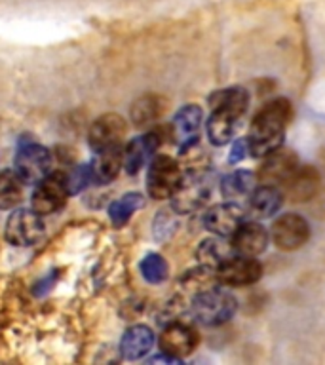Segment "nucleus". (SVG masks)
<instances>
[{"mask_svg": "<svg viewBox=\"0 0 325 365\" xmlns=\"http://www.w3.org/2000/svg\"><path fill=\"white\" fill-rule=\"evenodd\" d=\"M291 114L293 107L285 97H276L257 110L251 120L249 135L245 137L251 158H264L274 148L284 145L285 128L289 124Z\"/></svg>", "mask_w": 325, "mask_h": 365, "instance_id": "f257e3e1", "label": "nucleus"}, {"mask_svg": "<svg viewBox=\"0 0 325 365\" xmlns=\"http://www.w3.org/2000/svg\"><path fill=\"white\" fill-rule=\"evenodd\" d=\"M236 310H238L236 297L221 289L219 285L194 295L192 304H190L192 318L205 327H217V325L227 324L234 318Z\"/></svg>", "mask_w": 325, "mask_h": 365, "instance_id": "f03ea898", "label": "nucleus"}, {"mask_svg": "<svg viewBox=\"0 0 325 365\" xmlns=\"http://www.w3.org/2000/svg\"><path fill=\"white\" fill-rule=\"evenodd\" d=\"M213 190V179L205 171H188L182 175L179 187L171 196V207L175 213L188 215L194 211L202 210L211 198Z\"/></svg>", "mask_w": 325, "mask_h": 365, "instance_id": "7ed1b4c3", "label": "nucleus"}, {"mask_svg": "<svg viewBox=\"0 0 325 365\" xmlns=\"http://www.w3.org/2000/svg\"><path fill=\"white\" fill-rule=\"evenodd\" d=\"M181 164L171 156H154L148 168L147 188L154 200H167L179 187L182 179Z\"/></svg>", "mask_w": 325, "mask_h": 365, "instance_id": "20e7f679", "label": "nucleus"}, {"mask_svg": "<svg viewBox=\"0 0 325 365\" xmlns=\"http://www.w3.org/2000/svg\"><path fill=\"white\" fill-rule=\"evenodd\" d=\"M310 240V225L299 213H284L270 227V242L282 251H296Z\"/></svg>", "mask_w": 325, "mask_h": 365, "instance_id": "39448f33", "label": "nucleus"}, {"mask_svg": "<svg viewBox=\"0 0 325 365\" xmlns=\"http://www.w3.org/2000/svg\"><path fill=\"white\" fill-rule=\"evenodd\" d=\"M46 227L42 215L34 210H16L6 221V240L11 245L29 247L44 238Z\"/></svg>", "mask_w": 325, "mask_h": 365, "instance_id": "423d86ee", "label": "nucleus"}, {"mask_svg": "<svg viewBox=\"0 0 325 365\" xmlns=\"http://www.w3.org/2000/svg\"><path fill=\"white\" fill-rule=\"evenodd\" d=\"M16 173L21 177L25 185H36L46 175L51 173V154L50 150L36 143L21 145L16 154Z\"/></svg>", "mask_w": 325, "mask_h": 365, "instance_id": "0eeeda50", "label": "nucleus"}, {"mask_svg": "<svg viewBox=\"0 0 325 365\" xmlns=\"http://www.w3.org/2000/svg\"><path fill=\"white\" fill-rule=\"evenodd\" d=\"M67 177L61 173H50L34 185L33 210L38 215H51L65 205L68 198Z\"/></svg>", "mask_w": 325, "mask_h": 365, "instance_id": "6e6552de", "label": "nucleus"}, {"mask_svg": "<svg viewBox=\"0 0 325 365\" xmlns=\"http://www.w3.org/2000/svg\"><path fill=\"white\" fill-rule=\"evenodd\" d=\"M299 156L291 148H285L284 145L274 148L262 158L259 170H257V182L261 185H270V187H282V182L296 170Z\"/></svg>", "mask_w": 325, "mask_h": 365, "instance_id": "1a4fd4ad", "label": "nucleus"}, {"mask_svg": "<svg viewBox=\"0 0 325 365\" xmlns=\"http://www.w3.org/2000/svg\"><path fill=\"white\" fill-rule=\"evenodd\" d=\"M219 285L244 287L253 285L262 278V264L257 257L232 255L225 264L217 268Z\"/></svg>", "mask_w": 325, "mask_h": 365, "instance_id": "9d476101", "label": "nucleus"}, {"mask_svg": "<svg viewBox=\"0 0 325 365\" xmlns=\"http://www.w3.org/2000/svg\"><path fill=\"white\" fill-rule=\"evenodd\" d=\"M202 118L204 113L198 105H185L171 120V137L181 154L187 153L188 148H194V145L198 143Z\"/></svg>", "mask_w": 325, "mask_h": 365, "instance_id": "9b49d317", "label": "nucleus"}, {"mask_svg": "<svg viewBox=\"0 0 325 365\" xmlns=\"http://www.w3.org/2000/svg\"><path fill=\"white\" fill-rule=\"evenodd\" d=\"M245 221V207L236 202H222V204L211 205L204 213V227L215 236L230 238L239 225Z\"/></svg>", "mask_w": 325, "mask_h": 365, "instance_id": "f8f14e48", "label": "nucleus"}, {"mask_svg": "<svg viewBox=\"0 0 325 365\" xmlns=\"http://www.w3.org/2000/svg\"><path fill=\"white\" fill-rule=\"evenodd\" d=\"M319 185H321L319 171L314 165L299 164L296 170L282 182V192H284V198H287L289 202L304 204L318 194Z\"/></svg>", "mask_w": 325, "mask_h": 365, "instance_id": "ddd939ff", "label": "nucleus"}, {"mask_svg": "<svg viewBox=\"0 0 325 365\" xmlns=\"http://www.w3.org/2000/svg\"><path fill=\"white\" fill-rule=\"evenodd\" d=\"M200 342L198 331L182 322H171L160 335V350L167 356L182 359L196 350Z\"/></svg>", "mask_w": 325, "mask_h": 365, "instance_id": "4468645a", "label": "nucleus"}, {"mask_svg": "<svg viewBox=\"0 0 325 365\" xmlns=\"http://www.w3.org/2000/svg\"><path fill=\"white\" fill-rule=\"evenodd\" d=\"M232 242L234 253L236 255H247V257H259L264 253L270 244V232L262 227L261 221H244L239 228L230 236Z\"/></svg>", "mask_w": 325, "mask_h": 365, "instance_id": "2eb2a0df", "label": "nucleus"}, {"mask_svg": "<svg viewBox=\"0 0 325 365\" xmlns=\"http://www.w3.org/2000/svg\"><path fill=\"white\" fill-rule=\"evenodd\" d=\"M125 135V122L118 114H103L91 124L90 133H88V141L90 147L99 153L108 147H116Z\"/></svg>", "mask_w": 325, "mask_h": 365, "instance_id": "dca6fc26", "label": "nucleus"}, {"mask_svg": "<svg viewBox=\"0 0 325 365\" xmlns=\"http://www.w3.org/2000/svg\"><path fill=\"white\" fill-rule=\"evenodd\" d=\"M282 204H284L282 188L261 185V187H255V190L247 196L245 215H249L255 221H264V219L276 215Z\"/></svg>", "mask_w": 325, "mask_h": 365, "instance_id": "f3484780", "label": "nucleus"}, {"mask_svg": "<svg viewBox=\"0 0 325 365\" xmlns=\"http://www.w3.org/2000/svg\"><path fill=\"white\" fill-rule=\"evenodd\" d=\"M160 133L158 131H150L147 135H141L130 141L124 147V168L128 173H137L143 165L147 164L148 158L156 153L160 147Z\"/></svg>", "mask_w": 325, "mask_h": 365, "instance_id": "a211bd4d", "label": "nucleus"}, {"mask_svg": "<svg viewBox=\"0 0 325 365\" xmlns=\"http://www.w3.org/2000/svg\"><path fill=\"white\" fill-rule=\"evenodd\" d=\"M122 168H124V147L122 145L99 150L96 160H93V164L90 165L93 181L101 182V185L113 181Z\"/></svg>", "mask_w": 325, "mask_h": 365, "instance_id": "6ab92c4d", "label": "nucleus"}, {"mask_svg": "<svg viewBox=\"0 0 325 365\" xmlns=\"http://www.w3.org/2000/svg\"><path fill=\"white\" fill-rule=\"evenodd\" d=\"M154 346V333L147 325H133L120 341V352L125 359L145 358Z\"/></svg>", "mask_w": 325, "mask_h": 365, "instance_id": "aec40b11", "label": "nucleus"}, {"mask_svg": "<svg viewBox=\"0 0 325 365\" xmlns=\"http://www.w3.org/2000/svg\"><path fill=\"white\" fill-rule=\"evenodd\" d=\"M232 255H236V253H234L230 238L215 236V234H213V238L202 240L198 245V250H196V257H198L200 264L215 268V270L221 267V264H225Z\"/></svg>", "mask_w": 325, "mask_h": 365, "instance_id": "412c9836", "label": "nucleus"}, {"mask_svg": "<svg viewBox=\"0 0 325 365\" xmlns=\"http://www.w3.org/2000/svg\"><path fill=\"white\" fill-rule=\"evenodd\" d=\"M238 120L239 118H236L234 114L227 113L222 108H211L210 118L205 122V130H207V137H210L211 145L225 147V145L232 141Z\"/></svg>", "mask_w": 325, "mask_h": 365, "instance_id": "4be33fe9", "label": "nucleus"}, {"mask_svg": "<svg viewBox=\"0 0 325 365\" xmlns=\"http://www.w3.org/2000/svg\"><path fill=\"white\" fill-rule=\"evenodd\" d=\"M211 108H222L227 113L234 114L236 118H242L249 105V91L242 86H232L225 90H217L210 97Z\"/></svg>", "mask_w": 325, "mask_h": 365, "instance_id": "5701e85b", "label": "nucleus"}, {"mask_svg": "<svg viewBox=\"0 0 325 365\" xmlns=\"http://www.w3.org/2000/svg\"><path fill=\"white\" fill-rule=\"evenodd\" d=\"M257 187V175L247 170H236L221 179V194L228 202L247 200Z\"/></svg>", "mask_w": 325, "mask_h": 365, "instance_id": "b1692460", "label": "nucleus"}, {"mask_svg": "<svg viewBox=\"0 0 325 365\" xmlns=\"http://www.w3.org/2000/svg\"><path fill=\"white\" fill-rule=\"evenodd\" d=\"M181 285L188 293L198 295L207 289H213L219 285V278H217V270L205 264H200L196 268H190L181 276Z\"/></svg>", "mask_w": 325, "mask_h": 365, "instance_id": "393cba45", "label": "nucleus"}, {"mask_svg": "<svg viewBox=\"0 0 325 365\" xmlns=\"http://www.w3.org/2000/svg\"><path fill=\"white\" fill-rule=\"evenodd\" d=\"M23 185L16 171H0V210H11L21 202Z\"/></svg>", "mask_w": 325, "mask_h": 365, "instance_id": "a878e982", "label": "nucleus"}, {"mask_svg": "<svg viewBox=\"0 0 325 365\" xmlns=\"http://www.w3.org/2000/svg\"><path fill=\"white\" fill-rule=\"evenodd\" d=\"M143 205H145V200H143L141 194L130 192L110 204V207H108V217H110L114 227H122V225L130 221V217L137 210H141Z\"/></svg>", "mask_w": 325, "mask_h": 365, "instance_id": "bb28decb", "label": "nucleus"}, {"mask_svg": "<svg viewBox=\"0 0 325 365\" xmlns=\"http://www.w3.org/2000/svg\"><path fill=\"white\" fill-rule=\"evenodd\" d=\"M162 114V101L156 96H145L137 99L131 107V118L137 125H150Z\"/></svg>", "mask_w": 325, "mask_h": 365, "instance_id": "cd10ccee", "label": "nucleus"}, {"mask_svg": "<svg viewBox=\"0 0 325 365\" xmlns=\"http://www.w3.org/2000/svg\"><path fill=\"white\" fill-rule=\"evenodd\" d=\"M141 268L143 278L147 279L148 284H162L165 278H167V272H170V267L162 255L158 253H150L141 261L139 264Z\"/></svg>", "mask_w": 325, "mask_h": 365, "instance_id": "c85d7f7f", "label": "nucleus"}, {"mask_svg": "<svg viewBox=\"0 0 325 365\" xmlns=\"http://www.w3.org/2000/svg\"><path fill=\"white\" fill-rule=\"evenodd\" d=\"M93 181V177H91V170L90 165H78L76 170L67 177V185H68V192H80L82 188H86L90 182Z\"/></svg>", "mask_w": 325, "mask_h": 365, "instance_id": "c756f323", "label": "nucleus"}, {"mask_svg": "<svg viewBox=\"0 0 325 365\" xmlns=\"http://www.w3.org/2000/svg\"><path fill=\"white\" fill-rule=\"evenodd\" d=\"M249 156V150H247V141L245 139H238L234 143L232 148H230V154H228V164H239L242 160Z\"/></svg>", "mask_w": 325, "mask_h": 365, "instance_id": "7c9ffc66", "label": "nucleus"}]
</instances>
